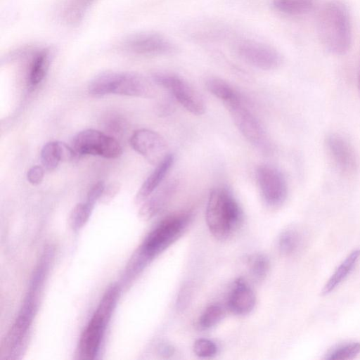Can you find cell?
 Segmentation results:
<instances>
[{"mask_svg": "<svg viewBox=\"0 0 360 360\" xmlns=\"http://www.w3.org/2000/svg\"><path fill=\"white\" fill-rule=\"evenodd\" d=\"M105 187V185L103 181L95 183L88 191L86 201L94 205L101 198Z\"/></svg>", "mask_w": 360, "mask_h": 360, "instance_id": "f546056e", "label": "cell"}, {"mask_svg": "<svg viewBox=\"0 0 360 360\" xmlns=\"http://www.w3.org/2000/svg\"><path fill=\"white\" fill-rule=\"evenodd\" d=\"M94 205L88 201L77 204L72 210L70 215V224L74 229L82 227L88 221Z\"/></svg>", "mask_w": 360, "mask_h": 360, "instance_id": "484cf974", "label": "cell"}, {"mask_svg": "<svg viewBox=\"0 0 360 360\" xmlns=\"http://www.w3.org/2000/svg\"><path fill=\"white\" fill-rule=\"evenodd\" d=\"M357 84H358L359 93L360 94V68H359V74H358Z\"/></svg>", "mask_w": 360, "mask_h": 360, "instance_id": "e575fe53", "label": "cell"}, {"mask_svg": "<svg viewBox=\"0 0 360 360\" xmlns=\"http://www.w3.org/2000/svg\"><path fill=\"white\" fill-rule=\"evenodd\" d=\"M131 148L141 155L150 164L157 165L169 154L164 138L148 129H139L130 137Z\"/></svg>", "mask_w": 360, "mask_h": 360, "instance_id": "4fadbf2b", "label": "cell"}, {"mask_svg": "<svg viewBox=\"0 0 360 360\" xmlns=\"http://www.w3.org/2000/svg\"><path fill=\"white\" fill-rule=\"evenodd\" d=\"M117 285L110 286L103 296L96 311L80 337L79 354L83 359H94L97 355L106 325L110 320L119 296Z\"/></svg>", "mask_w": 360, "mask_h": 360, "instance_id": "3957f363", "label": "cell"}, {"mask_svg": "<svg viewBox=\"0 0 360 360\" xmlns=\"http://www.w3.org/2000/svg\"><path fill=\"white\" fill-rule=\"evenodd\" d=\"M154 82L169 91L172 96L188 111L195 115H202L205 103L201 95L181 77L165 72L153 76Z\"/></svg>", "mask_w": 360, "mask_h": 360, "instance_id": "9c48e42d", "label": "cell"}, {"mask_svg": "<svg viewBox=\"0 0 360 360\" xmlns=\"http://www.w3.org/2000/svg\"><path fill=\"white\" fill-rule=\"evenodd\" d=\"M127 51L144 56L167 55L176 51V46L164 36L144 32L127 37L122 44Z\"/></svg>", "mask_w": 360, "mask_h": 360, "instance_id": "7c38bea8", "label": "cell"}, {"mask_svg": "<svg viewBox=\"0 0 360 360\" xmlns=\"http://www.w3.org/2000/svg\"><path fill=\"white\" fill-rule=\"evenodd\" d=\"M360 352V342H349L338 346L328 352L325 359L328 360L349 359Z\"/></svg>", "mask_w": 360, "mask_h": 360, "instance_id": "83f0119b", "label": "cell"}, {"mask_svg": "<svg viewBox=\"0 0 360 360\" xmlns=\"http://www.w3.org/2000/svg\"><path fill=\"white\" fill-rule=\"evenodd\" d=\"M161 353L165 356H169L174 354V349L172 346L169 345H164L161 347Z\"/></svg>", "mask_w": 360, "mask_h": 360, "instance_id": "836d02e7", "label": "cell"}, {"mask_svg": "<svg viewBox=\"0 0 360 360\" xmlns=\"http://www.w3.org/2000/svg\"><path fill=\"white\" fill-rule=\"evenodd\" d=\"M326 146L335 165L345 173H352L358 167V161L354 148L342 136L330 134L326 138Z\"/></svg>", "mask_w": 360, "mask_h": 360, "instance_id": "5bb4252c", "label": "cell"}, {"mask_svg": "<svg viewBox=\"0 0 360 360\" xmlns=\"http://www.w3.org/2000/svg\"><path fill=\"white\" fill-rule=\"evenodd\" d=\"M40 158L43 166L47 170H54L61 161L59 141L46 143L41 148Z\"/></svg>", "mask_w": 360, "mask_h": 360, "instance_id": "cb8c5ba5", "label": "cell"}, {"mask_svg": "<svg viewBox=\"0 0 360 360\" xmlns=\"http://www.w3.org/2000/svg\"><path fill=\"white\" fill-rule=\"evenodd\" d=\"M224 315L222 307L217 304L210 305L198 320V327L202 330L209 329L219 322Z\"/></svg>", "mask_w": 360, "mask_h": 360, "instance_id": "d4e9b609", "label": "cell"}, {"mask_svg": "<svg viewBox=\"0 0 360 360\" xmlns=\"http://www.w3.org/2000/svg\"><path fill=\"white\" fill-rule=\"evenodd\" d=\"M193 351L199 357L208 358L217 354V347L214 342L208 339L200 338L194 342Z\"/></svg>", "mask_w": 360, "mask_h": 360, "instance_id": "f1b7e54d", "label": "cell"}, {"mask_svg": "<svg viewBox=\"0 0 360 360\" xmlns=\"http://www.w3.org/2000/svg\"><path fill=\"white\" fill-rule=\"evenodd\" d=\"M256 297L253 290L241 278L235 283L229 299V307L236 314H246L255 307Z\"/></svg>", "mask_w": 360, "mask_h": 360, "instance_id": "e0dca14e", "label": "cell"}, {"mask_svg": "<svg viewBox=\"0 0 360 360\" xmlns=\"http://www.w3.org/2000/svg\"><path fill=\"white\" fill-rule=\"evenodd\" d=\"M51 61V53L47 49L38 51L31 61L28 82L30 86H36L46 77Z\"/></svg>", "mask_w": 360, "mask_h": 360, "instance_id": "d6986e66", "label": "cell"}, {"mask_svg": "<svg viewBox=\"0 0 360 360\" xmlns=\"http://www.w3.org/2000/svg\"><path fill=\"white\" fill-rule=\"evenodd\" d=\"M256 178L264 202L271 207H278L285 201L288 186L285 179L277 168L261 165L256 170Z\"/></svg>", "mask_w": 360, "mask_h": 360, "instance_id": "30bf717a", "label": "cell"}, {"mask_svg": "<svg viewBox=\"0 0 360 360\" xmlns=\"http://www.w3.org/2000/svg\"><path fill=\"white\" fill-rule=\"evenodd\" d=\"M236 51L245 62L263 70H274L282 63L281 56L274 48L254 40L240 41Z\"/></svg>", "mask_w": 360, "mask_h": 360, "instance_id": "8fae6325", "label": "cell"}, {"mask_svg": "<svg viewBox=\"0 0 360 360\" xmlns=\"http://www.w3.org/2000/svg\"><path fill=\"white\" fill-rule=\"evenodd\" d=\"M44 268L39 267L33 276L29 292L18 316L8 332L1 346V354L9 356L15 354L26 337L37 309L38 291L44 276Z\"/></svg>", "mask_w": 360, "mask_h": 360, "instance_id": "8992f818", "label": "cell"}, {"mask_svg": "<svg viewBox=\"0 0 360 360\" xmlns=\"http://www.w3.org/2000/svg\"><path fill=\"white\" fill-rule=\"evenodd\" d=\"M205 218L212 235L224 240L238 229L242 222L243 212L227 189L216 188L209 195Z\"/></svg>", "mask_w": 360, "mask_h": 360, "instance_id": "7a4b0ae2", "label": "cell"}, {"mask_svg": "<svg viewBox=\"0 0 360 360\" xmlns=\"http://www.w3.org/2000/svg\"><path fill=\"white\" fill-rule=\"evenodd\" d=\"M178 185L179 182L176 179H171L155 194L149 196L140 209L141 217L148 219L157 214L172 198Z\"/></svg>", "mask_w": 360, "mask_h": 360, "instance_id": "9a60e30c", "label": "cell"}, {"mask_svg": "<svg viewBox=\"0 0 360 360\" xmlns=\"http://www.w3.org/2000/svg\"><path fill=\"white\" fill-rule=\"evenodd\" d=\"M236 127L254 146L264 153H269L271 144L261 122L245 105L241 96L224 103Z\"/></svg>", "mask_w": 360, "mask_h": 360, "instance_id": "52a82bcc", "label": "cell"}, {"mask_svg": "<svg viewBox=\"0 0 360 360\" xmlns=\"http://www.w3.org/2000/svg\"><path fill=\"white\" fill-rule=\"evenodd\" d=\"M249 271L252 278L257 281H262L269 269V260L263 254L252 256L248 262Z\"/></svg>", "mask_w": 360, "mask_h": 360, "instance_id": "4316f807", "label": "cell"}, {"mask_svg": "<svg viewBox=\"0 0 360 360\" xmlns=\"http://www.w3.org/2000/svg\"><path fill=\"white\" fill-rule=\"evenodd\" d=\"M96 0H68L62 11V19L68 25L79 23Z\"/></svg>", "mask_w": 360, "mask_h": 360, "instance_id": "ffe728a7", "label": "cell"}, {"mask_svg": "<svg viewBox=\"0 0 360 360\" xmlns=\"http://www.w3.org/2000/svg\"><path fill=\"white\" fill-rule=\"evenodd\" d=\"M316 0H272V6L278 12L288 15H302L311 12Z\"/></svg>", "mask_w": 360, "mask_h": 360, "instance_id": "44dd1931", "label": "cell"}, {"mask_svg": "<svg viewBox=\"0 0 360 360\" xmlns=\"http://www.w3.org/2000/svg\"><path fill=\"white\" fill-rule=\"evenodd\" d=\"M205 86L212 94L221 100L224 103L241 96L231 85L218 77H212L208 78L205 82Z\"/></svg>", "mask_w": 360, "mask_h": 360, "instance_id": "7402d4cb", "label": "cell"}, {"mask_svg": "<svg viewBox=\"0 0 360 360\" xmlns=\"http://www.w3.org/2000/svg\"><path fill=\"white\" fill-rule=\"evenodd\" d=\"M44 176V171L39 165L32 166L27 172V179L32 185H38L41 183Z\"/></svg>", "mask_w": 360, "mask_h": 360, "instance_id": "4dcf8cb0", "label": "cell"}, {"mask_svg": "<svg viewBox=\"0 0 360 360\" xmlns=\"http://www.w3.org/2000/svg\"><path fill=\"white\" fill-rule=\"evenodd\" d=\"M317 30L327 50L338 55L346 53L351 45L352 27L345 5L336 0L324 4L318 15Z\"/></svg>", "mask_w": 360, "mask_h": 360, "instance_id": "6da1fadb", "label": "cell"}, {"mask_svg": "<svg viewBox=\"0 0 360 360\" xmlns=\"http://www.w3.org/2000/svg\"><path fill=\"white\" fill-rule=\"evenodd\" d=\"M191 217L190 212H182L163 219L146 236L137 256L148 263L183 234Z\"/></svg>", "mask_w": 360, "mask_h": 360, "instance_id": "5b68a950", "label": "cell"}, {"mask_svg": "<svg viewBox=\"0 0 360 360\" xmlns=\"http://www.w3.org/2000/svg\"><path fill=\"white\" fill-rule=\"evenodd\" d=\"M72 147L77 155H98L108 159H116L122 154V146L115 139L94 129L78 132L72 139Z\"/></svg>", "mask_w": 360, "mask_h": 360, "instance_id": "ba28073f", "label": "cell"}, {"mask_svg": "<svg viewBox=\"0 0 360 360\" xmlns=\"http://www.w3.org/2000/svg\"><path fill=\"white\" fill-rule=\"evenodd\" d=\"M303 242V235L295 228L283 231L278 237V247L281 253L289 255L295 253Z\"/></svg>", "mask_w": 360, "mask_h": 360, "instance_id": "603a6c76", "label": "cell"}, {"mask_svg": "<svg viewBox=\"0 0 360 360\" xmlns=\"http://www.w3.org/2000/svg\"><path fill=\"white\" fill-rule=\"evenodd\" d=\"M89 93L95 97L110 94L149 97L154 91L139 75L127 72L105 71L95 76L88 85Z\"/></svg>", "mask_w": 360, "mask_h": 360, "instance_id": "277c9868", "label": "cell"}, {"mask_svg": "<svg viewBox=\"0 0 360 360\" xmlns=\"http://www.w3.org/2000/svg\"><path fill=\"white\" fill-rule=\"evenodd\" d=\"M120 184L118 182H112L105 186L103 195L100 200L103 202L111 200L120 189Z\"/></svg>", "mask_w": 360, "mask_h": 360, "instance_id": "1f68e13d", "label": "cell"}, {"mask_svg": "<svg viewBox=\"0 0 360 360\" xmlns=\"http://www.w3.org/2000/svg\"><path fill=\"white\" fill-rule=\"evenodd\" d=\"M191 297V290L188 286H184L180 291L178 297L177 307L182 310L187 306Z\"/></svg>", "mask_w": 360, "mask_h": 360, "instance_id": "d6a6232c", "label": "cell"}, {"mask_svg": "<svg viewBox=\"0 0 360 360\" xmlns=\"http://www.w3.org/2000/svg\"><path fill=\"white\" fill-rule=\"evenodd\" d=\"M359 257L360 250L352 251L328 279L321 290V294L325 295L333 291L352 272Z\"/></svg>", "mask_w": 360, "mask_h": 360, "instance_id": "ac0fdd59", "label": "cell"}, {"mask_svg": "<svg viewBox=\"0 0 360 360\" xmlns=\"http://www.w3.org/2000/svg\"><path fill=\"white\" fill-rule=\"evenodd\" d=\"M174 162V155L169 153L161 162L155 166L154 170L143 181L136 193L135 200L137 203L144 202L153 193L167 176Z\"/></svg>", "mask_w": 360, "mask_h": 360, "instance_id": "2e32d148", "label": "cell"}]
</instances>
